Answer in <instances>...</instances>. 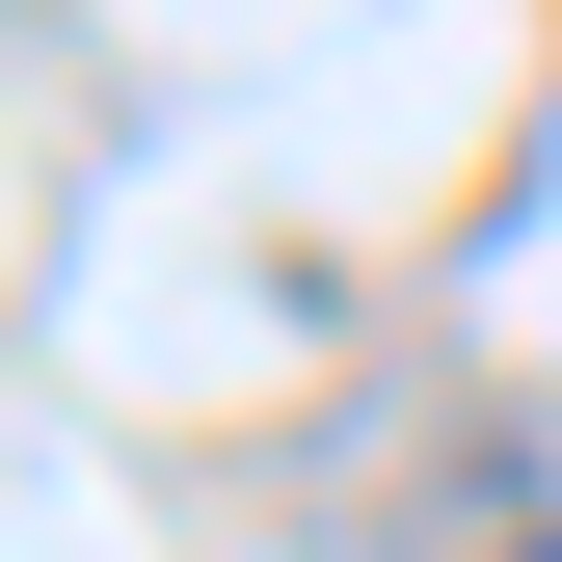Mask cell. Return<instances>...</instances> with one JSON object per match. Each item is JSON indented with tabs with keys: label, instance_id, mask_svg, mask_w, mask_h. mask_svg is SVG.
<instances>
[{
	"label": "cell",
	"instance_id": "6da1fadb",
	"mask_svg": "<svg viewBox=\"0 0 562 562\" xmlns=\"http://www.w3.org/2000/svg\"><path fill=\"white\" fill-rule=\"evenodd\" d=\"M482 562H562V536H482Z\"/></svg>",
	"mask_w": 562,
	"mask_h": 562
}]
</instances>
